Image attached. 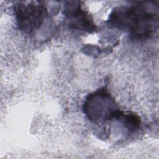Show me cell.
Returning a JSON list of instances; mask_svg holds the SVG:
<instances>
[{"label":"cell","mask_w":159,"mask_h":159,"mask_svg":"<svg viewBox=\"0 0 159 159\" xmlns=\"http://www.w3.org/2000/svg\"><path fill=\"white\" fill-rule=\"evenodd\" d=\"M13 9L19 29L25 34L38 30L48 14L43 1H19Z\"/></svg>","instance_id":"3957f363"},{"label":"cell","mask_w":159,"mask_h":159,"mask_svg":"<svg viewBox=\"0 0 159 159\" xmlns=\"http://www.w3.org/2000/svg\"><path fill=\"white\" fill-rule=\"evenodd\" d=\"M63 14L69 20L71 28L89 33L96 30L97 27L91 16L81 7L80 1H68Z\"/></svg>","instance_id":"277c9868"},{"label":"cell","mask_w":159,"mask_h":159,"mask_svg":"<svg viewBox=\"0 0 159 159\" xmlns=\"http://www.w3.org/2000/svg\"><path fill=\"white\" fill-rule=\"evenodd\" d=\"M83 110L88 119L94 123L116 120L123 112L108 89L104 86L86 97Z\"/></svg>","instance_id":"7a4b0ae2"},{"label":"cell","mask_w":159,"mask_h":159,"mask_svg":"<svg viewBox=\"0 0 159 159\" xmlns=\"http://www.w3.org/2000/svg\"><path fill=\"white\" fill-rule=\"evenodd\" d=\"M152 2H135L133 4L117 7L110 14L109 24L127 32L130 38L145 40L158 28V13Z\"/></svg>","instance_id":"6da1fadb"}]
</instances>
